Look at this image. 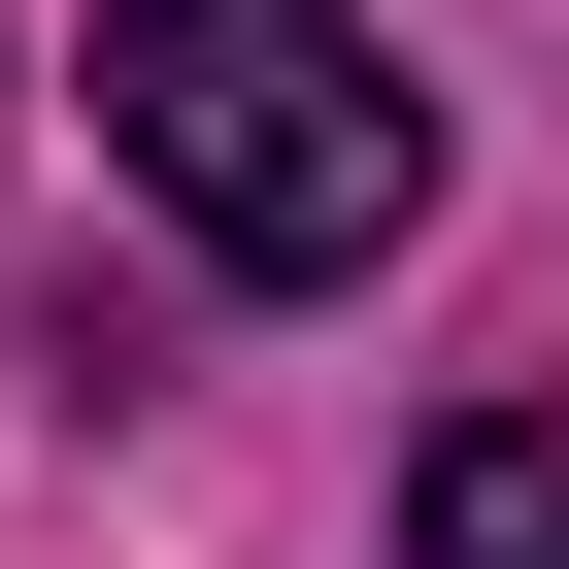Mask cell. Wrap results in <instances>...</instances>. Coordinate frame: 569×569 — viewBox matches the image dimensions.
I'll use <instances>...</instances> for the list:
<instances>
[{"mask_svg":"<svg viewBox=\"0 0 569 569\" xmlns=\"http://www.w3.org/2000/svg\"><path fill=\"white\" fill-rule=\"evenodd\" d=\"M101 168L201 234V268H369L402 201H436V101H402V34L369 0H101Z\"/></svg>","mask_w":569,"mask_h":569,"instance_id":"cell-1","label":"cell"},{"mask_svg":"<svg viewBox=\"0 0 569 569\" xmlns=\"http://www.w3.org/2000/svg\"><path fill=\"white\" fill-rule=\"evenodd\" d=\"M402 569H569V402H469L402 469Z\"/></svg>","mask_w":569,"mask_h":569,"instance_id":"cell-2","label":"cell"}]
</instances>
